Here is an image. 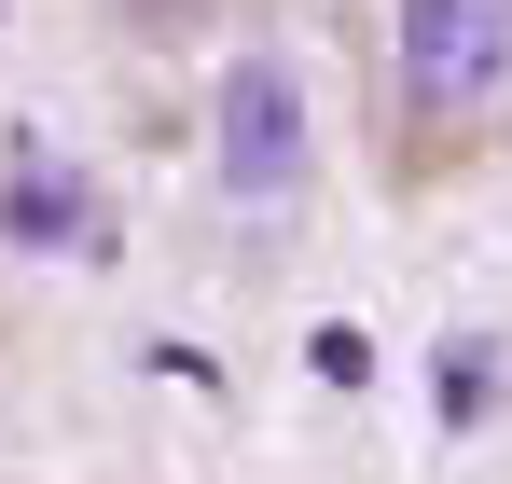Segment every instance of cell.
<instances>
[{
    "instance_id": "cell-5",
    "label": "cell",
    "mask_w": 512,
    "mask_h": 484,
    "mask_svg": "<svg viewBox=\"0 0 512 484\" xmlns=\"http://www.w3.org/2000/svg\"><path fill=\"white\" fill-rule=\"evenodd\" d=\"M305 360H319L333 388H360V374H374V346H360V319H319V332H305Z\"/></svg>"
},
{
    "instance_id": "cell-2",
    "label": "cell",
    "mask_w": 512,
    "mask_h": 484,
    "mask_svg": "<svg viewBox=\"0 0 512 484\" xmlns=\"http://www.w3.org/2000/svg\"><path fill=\"white\" fill-rule=\"evenodd\" d=\"M319 166V125H305V83H291V56H236L222 70V180L236 194H291Z\"/></svg>"
},
{
    "instance_id": "cell-3",
    "label": "cell",
    "mask_w": 512,
    "mask_h": 484,
    "mask_svg": "<svg viewBox=\"0 0 512 484\" xmlns=\"http://www.w3.org/2000/svg\"><path fill=\"white\" fill-rule=\"evenodd\" d=\"M0 236L14 249H97V194H84V166L56 153V139H14V166H0Z\"/></svg>"
},
{
    "instance_id": "cell-1",
    "label": "cell",
    "mask_w": 512,
    "mask_h": 484,
    "mask_svg": "<svg viewBox=\"0 0 512 484\" xmlns=\"http://www.w3.org/2000/svg\"><path fill=\"white\" fill-rule=\"evenodd\" d=\"M499 111H512V0H402V125H416V166L499 139Z\"/></svg>"
},
{
    "instance_id": "cell-4",
    "label": "cell",
    "mask_w": 512,
    "mask_h": 484,
    "mask_svg": "<svg viewBox=\"0 0 512 484\" xmlns=\"http://www.w3.org/2000/svg\"><path fill=\"white\" fill-rule=\"evenodd\" d=\"M429 402H443V429H485V415H499V346H485V332H443Z\"/></svg>"
}]
</instances>
